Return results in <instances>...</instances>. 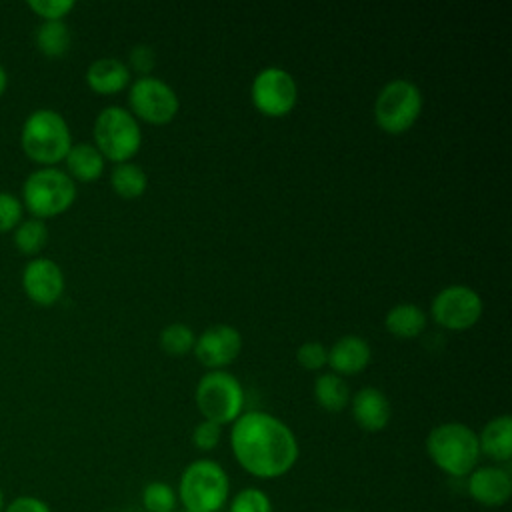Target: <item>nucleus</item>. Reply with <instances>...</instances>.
<instances>
[{
	"label": "nucleus",
	"mask_w": 512,
	"mask_h": 512,
	"mask_svg": "<svg viewBox=\"0 0 512 512\" xmlns=\"http://www.w3.org/2000/svg\"><path fill=\"white\" fill-rule=\"evenodd\" d=\"M20 146L24 154L42 166H56L64 162L72 134L64 116L52 108H38L30 112L20 130Z\"/></svg>",
	"instance_id": "obj_2"
},
{
	"label": "nucleus",
	"mask_w": 512,
	"mask_h": 512,
	"mask_svg": "<svg viewBox=\"0 0 512 512\" xmlns=\"http://www.w3.org/2000/svg\"><path fill=\"white\" fill-rule=\"evenodd\" d=\"M6 88H8V74H6V68L0 62V96L6 92Z\"/></svg>",
	"instance_id": "obj_34"
},
{
	"label": "nucleus",
	"mask_w": 512,
	"mask_h": 512,
	"mask_svg": "<svg viewBox=\"0 0 512 512\" xmlns=\"http://www.w3.org/2000/svg\"><path fill=\"white\" fill-rule=\"evenodd\" d=\"M196 406L204 420L232 424L244 408V390L236 376L224 370H208L196 386Z\"/></svg>",
	"instance_id": "obj_7"
},
{
	"label": "nucleus",
	"mask_w": 512,
	"mask_h": 512,
	"mask_svg": "<svg viewBox=\"0 0 512 512\" xmlns=\"http://www.w3.org/2000/svg\"><path fill=\"white\" fill-rule=\"evenodd\" d=\"M220 438H222V426L210 420L198 422L192 430V444L202 452L214 450L220 444Z\"/></svg>",
	"instance_id": "obj_30"
},
{
	"label": "nucleus",
	"mask_w": 512,
	"mask_h": 512,
	"mask_svg": "<svg viewBox=\"0 0 512 512\" xmlns=\"http://www.w3.org/2000/svg\"><path fill=\"white\" fill-rule=\"evenodd\" d=\"M384 326L392 336L410 340V338H416L424 332L426 314L416 304L402 302V304H396L388 310V314L384 318Z\"/></svg>",
	"instance_id": "obj_20"
},
{
	"label": "nucleus",
	"mask_w": 512,
	"mask_h": 512,
	"mask_svg": "<svg viewBox=\"0 0 512 512\" xmlns=\"http://www.w3.org/2000/svg\"><path fill=\"white\" fill-rule=\"evenodd\" d=\"M192 350L202 366L220 370L238 358L242 336L230 324H214L196 336Z\"/></svg>",
	"instance_id": "obj_13"
},
{
	"label": "nucleus",
	"mask_w": 512,
	"mask_h": 512,
	"mask_svg": "<svg viewBox=\"0 0 512 512\" xmlns=\"http://www.w3.org/2000/svg\"><path fill=\"white\" fill-rule=\"evenodd\" d=\"M142 504L146 512H174L178 504V496L170 484L156 480L144 486Z\"/></svg>",
	"instance_id": "obj_26"
},
{
	"label": "nucleus",
	"mask_w": 512,
	"mask_h": 512,
	"mask_svg": "<svg viewBox=\"0 0 512 512\" xmlns=\"http://www.w3.org/2000/svg\"><path fill=\"white\" fill-rule=\"evenodd\" d=\"M372 358L370 346L364 338L346 334L338 338L332 348H328V366L334 370V374H358L362 372Z\"/></svg>",
	"instance_id": "obj_16"
},
{
	"label": "nucleus",
	"mask_w": 512,
	"mask_h": 512,
	"mask_svg": "<svg viewBox=\"0 0 512 512\" xmlns=\"http://www.w3.org/2000/svg\"><path fill=\"white\" fill-rule=\"evenodd\" d=\"M230 448L236 462L262 480L280 478L298 460V440L280 418L252 410L232 422Z\"/></svg>",
	"instance_id": "obj_1"
},
{
	"label": "nucleus",
	"mask_w": 512,
	"mask_h": 512,
	"mask_svg": "<svg viewBox=\"0 0 512 512\" xmlns=\"http://www.w3.org/2000/svg\"><path fill=\"white\" fill-rule=\"evenodd\" d=\"M20 200L32 218H54L74 204L76 182L58 166H42L26 176Z\"/></svg>",
	"instance_id": "obj_5"
},
{
	"label": "nucleus",
	"mask_w": 512,
	"mask_h": 512,
	"mask_svg": "<svg viewBox=\"0 0 512 512\" xmlns=\"http://www.w3.org/2000/svg\"><path fill=\"white\" fill-rule=\"evenodd\" d=\"M230 512H272V502L264 490L248 486L232 498Z\"/></svg>",
	"instance_id": "obj_27"
},
{
	"label": "nucleus",
	"mask_w": 512,
	"mask_h": 512,
	"mask_svg": "<svg viewBox=\"0 0 512 512\" xmlns=\"http://www.w3.org/2000/svg\"><path fill=\"white\" fill-rule=\"evenodd\" d=\"M132 116L150 124H168L180 108V100L172 86L154 76H140L130 84L128 92Z\"/></svg>",
	"instance_id": "obj_10"
},
{
	"label": "nucleus",
	"mask_w": 512,
	"mask_h": 512,
	"mask_svg": "<svg viewBox=\"0 0 512 512\" xmlns=\"http://www.w3.org/2000/svg\"><path fill=\"white\" fill-rule=\"evenodd\" d=\"M22 200L6 190H0V234L14 230L22 222Z\"/></svg>",
	"instance_id": "obj_28"
},
{
	"label": "nucleus",
	"mask_w": 512,
	"mask_h": 512,
	"mask_svg": "<svg viewBox=\"0 0 512 512\" xmlns=\"http://www.w3.org/2000/svg\"><path fill=\"white\" fill-rule=\"evenodd\" d=\"M92 134L94 146L100 150L104 160H112L116 164L130 162L142 144V132L136 118L122 106L102 108L94 120Z\"/></svg>",
	"instance_id": "obj_6"
},
{
	"label": "nucleus",
	"mask_w": 512,
	"mask_h": 512,
	"mask_svg": "<svg viewBox=\"0 0 512 512\" xmlns=\"http://www.w3.org/2000/svg\"><path fill=\"white\" fill-rule=\"evenodd\" d=\"M4 506H6V502H4V492H2V486H0V512H4Z\"/></svg>",
	"instance_id": "obj_35"
},
{
	"label": "nucleus",
	"mask_w": 512,
	"mask_h": 512,
	"mask_svg": "<svg viewBox=\"0 0 512 512\" xmlns=\"http://www.w3.org/2000/svg\"><path fill=\"white\" fill-rule=\"evenodd\" d=\"M430 312L438 326L448 330H466L480 320L482 298L470 286L450 284L434 296Z\"/></svg>",
	"instance_id": "obj_11"
},
{
	"label": "nucleus",
	"mask_w": 512,
	"mask_h": 512,
	"mask_svg": "<svg viewBox=\"0 0 512 512\" xmlns=\"http://www.w3.org/2000/svg\"><path fill=\"white\" fill-rule=\"evenodd\" d=\"M4 512H52L50 506L36 496H16L4 506Z\"/></svg>",
	"instance_id": "obj_33"
},
{
	"label": "nucleus",
	"mask_w": 512,
	"mask_h": 512,
	"mask_svg": "<svg viewBox=\"0 0 512 512\" xmlns=\"http://www.w3.org/2000/svg\"><path fill=\"white\" fill-rule=\"evenodd\" d=\"M128 62L130 66L140 74V76H148L154 68V62H156V54L150 46L146 44H138L130 50L128 54Z\"/></svg>",
	"instance_id": "obj_32"
},
{
	"label": "nucleus",
	"mask_w": 512,
	"mask_h": 512,
	"mask_svg": "<svg viewBox=\"0 0 512 512\" xmlns=\"http://www.w3.org/2000/svg\"><path fill=\"white\" fill-rule=\"evenodd\" d=\"M174 512H184V510H174Z\"/></svg>",
	"instance_id": "obj_37"
},
{
	"label": "nucleus",
	"mask_w": 512,
	"mask_h": 512,
	"mask_svg": "<svg viewBox=\"0 0 512 512\" xmlns=\"http://www.w3.org/2000/svg\"><path fill=\"white\" fill-rule=\"evenodd\" d=\"M390 402L378 388L366 386L352 396V418L366 432H380L390 422Z\"/></svg>",
	"instance_id": "obj_15"
},
{
	"label": "nucleus",
	"mask_w": 512,
	"mask_h": 512,
	"mask_svg": "<svg viewBox=\"0 0 512 512\" xmlns=\"http://www.w3.org/2000/svg\"><path fill=\"white\" fill-rule=\"evenodd\" d=\"M110 184H112V190L120 198L132 200V198H138L144 194V190L148 186V178H146V172L138 164L120 162L112 168Z\"/></svg>",
	"instance_id": "obj_23"
},
{
	"label": "nucleus",
	"mask_w": 512,
	"mask_h": 512,
	"mask_svg": "<svg viewBox=\"0 0 512 512\" xmlns=\"http://www.w3.org/2000/svg\"><path fill=\"white\" fill-rule=\"evenodd\" d=\"M34 42L44 56L60 58L70 48V28L64 20H44L34 32Z\"/></svg>",
	"instance_id": "obj_22"
},
{
	"label": "nucleus",
	"mask_w": 512,
	"mask_h": 512,
	"mask_svg": "<svg viewBox=\"0 0 512 512\" xmlns=\"http://www.w3.org/2000/svg\"><path fill=\"white\" fill-rule=\"evenodd\" d=\"M22 290L36 306H52L64 294V272L50 258H30L22 270Z\"/></svg>",
	"instance_id": "obj_12"
},
{
	"label": "nucleus",
	"mask_w": 512,
	"mask_h": 512,
	"mask_svg": "<svg viewBox=\"0 0 512 512\" xmlns=\"http://www.w3.org/2000/svg\"><path fill=\"white\" fill-rule=\"evenodd\" d=\"M104 156L94 144L88 142H78L72 144L64 164H66V174L76 182H94L102 176L104 172Z\"/></svg>",
	"instance_id": "obj_18"
},
{
	"label": "nucleus",
	"mask_w": 512,
	"mask_h": 512,
	"mask_svg": "<svg viewBox=\"0 0 512 512\" xmlns=\"http://www.w3.org/2000/svg\"><path fill=\"white\" fill-rule=\"evenodd\" d=\"M422 112V92L410 80H390L374 102V120L388 134H402Z\"/></svg>",
	"instance_id": "obj_8"
},
{
	"label": "nucleus",
	"mask_w": 512,
	"mask_h": 512,
	"mask_svg": "<svg viewBox=\"0 0 512 512\" xmlns=\"http://www.w3.org/2000/svg\"><path fill=\"white\" fill-rule=\"evenodd\" d=\"M162 350L170 356H184L194 348L196 342V334L192 332L190 326L182 324V322H172L168 324L158 338Z\"/></svg>",
	"instance_id": "obj_25"
},
{
	"label": "nucleus",
	"mask_w": 512,
	"mask_h": 512,
	"mask_svg": "<svg viewBox=\"0 0 512 512\" xmlns=\"http://www.w3.org/2000/svg\"><path fill=\"white\" fill-rule=\"evenodd\" d=\"M480 452L496 462L512 458V418L508 414L496 416L482 428L478 436Z\"/></svg>",
	"instance_id": "obj_19"
},
{
	"label": "nucleus",
	"mask_w": 512,
	"mask_h": 512,
	"mask_svg": "<svg viewBox=\"0 0 512 512\" xmlns=\"http://www.w3.org/2000/svg\"><path fill=\"white\" fill-rule=\"evenodd\" d=\"M28 8L44 20H64L74 8V0H30Z\"/></svg>",
	"instance_id": "obj_29"
},
{
	"label": "nucleus",
	"mask_w": 512,
	"mask_h": 512,
	"mask_svg": "<svg viewBox=\"0 0 512 512\" xmlns=\"http://www.w3.org/2000/svg\"><path fill=\"white\" fill-rule=\"evenodd\" d=\"M340 512H352V510H340Z\"/></svg>",
	"instance_id": "obj_36"
},
{
	"label": "nucleus",
	"mask_w": 512,
	"mask_h": 512,
	"mask_svg": "<svg viewBox=\"0 0 512 512\" xmlns=\"http://www.w3.org/2000/svg\"><path fill=\"white\" fill-rule=\"evenodd\" d=\"M314 400L320 408L328 412H340L350 402V390L342 376L334 372L320 374L314 380Z\"/></svg>",
	"instance_id": "obj_21"
},
{
	"label": "nucleus",
	"mask_w": 512,
	"mask_h": 512,
	"mask_svg": "<svg viewBox=\"0 0 512 512\" xmlns=\"http://www.w3.org/2000/svg\"><path fill=\"white\" fill-rule=\"evenodd\" d=\"M426 452L444 474L464 478L480 460L478 434L462 422L438 424L426 436Z\"/></svg>",
	"instance_id": "obj_3"
},
{
	"label": "nucleus",
	"mask_w": 512,
	"mask_h": 512,
	"mask_svg": "<svg viewBox=\"0 0 512 512\" xmlns=\"http://www.w3.org/2000/svg\"><path fill=\"white\" fill-rule=\"evenodd\" d=\"M130 82V68L118 58H98L86 70V84L96 94H118Z\"/></svg>",
	"instance_id": "obj_17"
},
{
	"label": "nucleus",
	"mask_w": 512,
	"mask_h": 512,
	"mask_svg": "<svg viewBox=\"0 0 512 512\" xmlns=\"http://www.w3.org/2000/svg\"><path fill=\"white\" fill-rule=\"evenodd\" d=\"M250 98L258 112L270 118H280L296 106L298 86L290 72L278 66H268L254 76Z\"/></svg>",
	"instance_id": "obj_9"
},
{
	"label": "nucleus",
	"mask_w": 512,
	"mask_h": 512,
	"mask_svg": "<svg viewBox=\"0 0 512 512\" xmlns=\"http://www.w3.org/2000/svg\"><path fill=\"white\" fill-rule=\"evenodd\" d=\"M296 360L306 370H320L328 364V348L320 342H304L296 350Z\"/></svg>",
	"instance_id": "obj_31"
},
{
	"label": "nucleus",
	"mask_w": 512,
	"mask_h": 512,
	"mask_svg": "<svg viewBox=\"0 0 512 512\" xmlns=\"http://www.w3.org/2000/svg\"><path fill=\"white\" fill-rule=\"evenodd\" d=\"M230 494L224 468L208 458L190 462L178 482V502L184 512H220Z\"/></svg>",
	"instance_id": "obj_4"
},
{
	"label": "nucleus",
	"mask_w": 512,
	"mask_h": 512,
	"mask_svg": "<svg viewBox=\"0 0 512 512\" xmlns=\"http://www.w3.org/2000/svg\"><path fill=\"white\" fill-rule=\"evenodd\" d=\"M468 494L486 508L504 506L512 496V478L500 466H476L468 474Z\"/></svg>",
	"instance_id": "obj_14"
},
{
	"label": "nucleus",
	"mask_w": 512,
	"mask_h": 512,
	"mask_svg": "<svg viewBox=\"0 0 512 512\" xmlns=\"http://www.w3.org/2000/svg\"><path fill=\"white\" fill-rule=\"evenodd\" d=\"M12 232H14L12 234L14 246L24 256L36 258L48 242V228L44 220H38V218H28V220L22 218V222Z\"/></svg>",
	"instance_id": "obj_24"
}]
</instances>
